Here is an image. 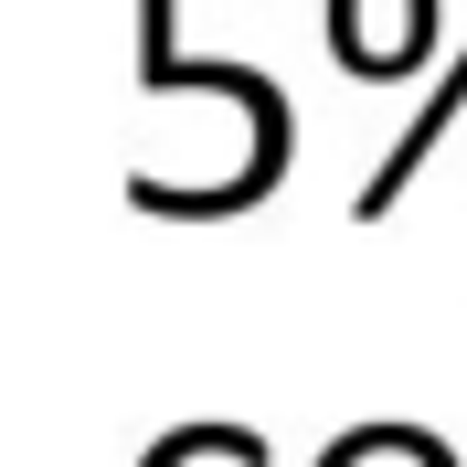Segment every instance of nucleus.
<instances>
[{
  "label": "nucleus",
  "mask_w": 467,
  "mask_h": 467,
  "mask_svg": "<svg viewBox=\"0 0 467 467\" xmlns=\"http://www.w3.org/2000/svg\"><path fill=\"white\" fill-rule=\"evenodd\" d=\"M457 96H467V64H457V86H446L436 107H425V117H414V128H404V149H393V160H382V171L361 181V223H372V213H393V192H404V181L425 171V149L446 139V117H457Z\"/></svg>",
  "instance_id": "1"
},
{
  "label": "nucleus",
  "mask_w": 467,
  "mask_h": 467,
  "mask_svg": "<svg viewBox=\"0 0 467 467\" xmlns=\"http://www.w3.org/2000/svg\"><path fill=\"white\" fill-rule=\"evenodd\" d=\"M329 467H361V446H350V436H340V446H329Z\"/></svg>",
  "instance_id": "2"
}]
</instances>
